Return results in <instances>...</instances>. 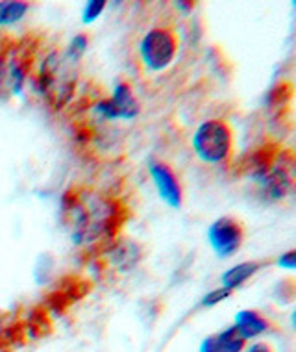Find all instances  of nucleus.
Masks as SVG:
<instances>
[{
	"instance_id": "dca6fc26",
	"label": "nucleus",
	"mask_w": 296,
	"mask_h": 352,
	"mask_svg": "<svg viewBox=\"0 0 296 352\" xmlns=\"http://www.w3.org/2000/svg\"><path fill=\"white\" fill-rule=\"evenodd\" d=\"M231 295L230 289H226V287H220V289H213V292H209L204 297V300H202V304L204 306H215V304H218L220 300H224V298H228Z\"/></svg>"
},
{
	"instance_id": "4468645a",
	"label": "nucleus",
	"mask_w": 296,
	"mask_h": 352,
	"mask_svg": "<svg viewBox=\"0 0 296 352\" xmlns=\"http://www.w3.org/2000/svg\"><path fill=\"white\" fill-rule=\"evenodd\" d=\"M213 338H215L218 352H241L244 349V340L237 334V330L234 327L224 330L220 334L213 336Z\"/></svg>"
},
{
	"instance_id": "7ed1b4c3",
	"label": "nucleus",
	"mask_w": 296,
	"mask_h": 352,
	"mask_svg": "<svg viewBox=\"0 0 296 352\" xmlns=\"http://www.w3.org/2000/svg\"><path fill=\"white\" fill-rule=\"evenodd\" d=\"M36 49L30 41L12 43L0 52V97L17 95L30 73Z\"/></svg>"
},
{
	"instance_id": "f03ea898",
	"label": "nucleus",
	"mask_w": 296,
	"mask_h": 352,
	"mask_svg": "<svg viewBox=\"0 0 296 352\" xmlns=\"http://www.w3.org/2000/svg\"><path fill=\"white\" fill-rule=\"evenodd\" d=\"M76 61L69 50L65 52H50L43 61L37 85L41 89L43 97L54 109H63L74 97L76 87Z\"/></svg>"
},
{
	"instance_id": "9d476101",
	"label": "nucleus",
	"mask_w": 296,
	"mask_h": 352,
	"mask_svg": "<svg viewBox=\"0 0 296 352\" xmlns=\"http://www.w3.org/2000/svg\"><path fill=\"white\" fill-rule=\"evenodd\" d=\"M234 328L237 330V334L247 341L250 338H255V336L265 334L266 330H269V321L261 316L260 311L242 310L236 316V324H234Z\"/></svg>"
},
{
	"instance_id": "ddd939ff",
	"label": "nucleus",
	"mask_w": 296,
	"mask_h": 352,
	"mask_svg": "<svg viewBox=\"0 0 296 352\" xmlns=\"http://www.w3.org/2000/svg\"><path fill=\"white\" fill-rule=\"evenodd\" d=\"M28 8L30 6L26 2H19V0H15V2H0V26L19 23L26 15Z\"/></svg>"
},
{
	"instance_id": "6e6552de",
	"label": "nucleus",
	"mask_w": 296,
	"mask_h": 352,
	"mask_svg": "<svg viewBox=\"0 0 296 352\" xmlns=\"http://www.w3.org/2000/svg\"><path fill=\"white\" fill-rule=\"evenodd\" d=\"M106 119H133L139 113V102L128 84H119L109 98H102L95 106Z\"/></svg>"
},
{
	"instance_id": "6ab92c4d",
	"label": "nucleus",
	"mask_w": 296,
	"mask_h": 352,
	"mask_svg": "<svg viewBox=\"0 0 296 352\" xmlns=\"http://www.w3.org/2000/svg\"><path fill=\"white\" fill-rule=\"evenodd\" d=\"M248 352H272V349L266 343H258V345L252 346Z\"/></svg>"
},
{
	"instance_id": "f8f14e48",
	"label": "nucleus",
	"mask_w": 296,
	"mask_h": 352,
	"mask_svg": "<svg viewBox=\"0 0 296 352\" xmlns=\"http://www.w3.org/2000/svg\"><path fill=\"white\" fill-rule=\"evenodd\" d=\"M260 261H244V263H239V265L231 267L230 271H226L223 274V287L230 289V292L236 289V287L244 284L248 278H252L260 271Z\"/></svg>"
},
{
	"instance_id": "1a4fd4ad",
	"label": "nucleus",
	"mask_w": 296,
	"mask_h": 352,
	"mask_svg": "<svg viewBox=\"0 0 296 352\" xmlns=\"http://www.w3.org/2000/svg\"><path fill=\"white\" fill-rule=\"evenodd\" d=\"M150 175L154 184H156L159 197L169 206L180 208L181 201H183V189H181V184L174 170L163 162H156V164L150 165Z\"/></svg>"
},
{
	"instance_id": "f3484780",
	"label": "nucleus",
	"mask_w": 296,
	"mask_h": 352,
	"mask_svg": "<svg viewBox=\"0 0 296 352\" xmlns=\"http://www.w3.org/2000/svg\"><path fill=\"white\" fill-rule=\"evenodd\" d=\"M278 263L282 265V267L295 269L296 267V252H295V250H289L287 254L280 256Z\"/></svg>"
},
{
	"instance_id": "20e7f679",
	"label": "nucleus",
	"mask_w": 296,
	"mask_h": 352,
	"mask_svg": "<svg viewBox=\"0 0 296 352\" xmlns=\"http://www.w3.org/2000/svg\"><path fill=\"white\" fill-rule=\"evenodd\" d=\"M231 143H234V135L230 124L220 119L202 122L193 138L194 152L207 164H220L223 160L228 158L231 152Z\"/></svg>"
},
{
	"instance_id": "39448f33",
	"label": "nucleus",
	"mask_w": 296,
	"mask_h": 352,
	"mask_svg": "<svg viewBox=\"0 0 296 352\" xmlns=\"http://www.w3.org/2000/svg\"><path fill=\"white\" fill-rule=\"evenodd\" d=\"M178 37L170 28H154L141 41V56L152 71H163L174 60Z\"/></svg>"
},
{
	"instance_id": "a211bd4d",
	"label": "nucleus",
	"mask_w": 296,
	"mask_h": 352,
	"mask_svg": "<svg viewBox=\"0 0 296 352\" xmlns=\"http://www.w3.org/2000/svg\"><path fill=\"white\" fill-rule=\"evenodd\" d=\"M200 352H218L215 338H207V340L202 343V346H200Z\"/></svg>"
},
{
	"instance_id": "2eb2a0df",
	"label": "nucleus",
	"mask_w": 296,
	"mask_h": 352,
	"mask_svg": "<svg viewBox=\"0 0 296 352\" xmlns=\"http://www.w3.org/2000/svg\"><path fill=\"white\" fill-rule=\"evenodd\" d=\"M104 8H106V2H102V0L87 2L84 10V23H93L95 19L100 17V13L104 12Z\"/></svg>"
},
{
	"instance_id": "f257e3e1",
	"label": "nucleus",
	"mask_w": 296,
	"mask_h": 352,
	"mask_svg": "<svg viewBox=\"0 0 296 352\" xmlns=\"http://www.w3.org/2000/svg\"><path fill=\"white\" fill-rule=\"evenodd\" d=\"M63 221L76 243H93L113 236L122 217L121 204L91 189H69L63 197Z\"/></svg>"
},
{
	"instance_id": "423d86ee",
	"label": "nucleus",
	"mask_w": 296,
	"mask_h": 352,
	"mask_svg": "<svg viewBox=\"0 0 296 352\" xmlns=\"http://www.w3.org/2000/svg\"><path fill=\"white\" fill-rule=\"evenodd\" d=\"M258 182H260L266 199H271V201L285 199L293 191V186H295V158H293V152L282 151L280 154H276V158L269 167V170L261 176Z\"/></svg>"
},
{
	"instance_id": "0eeeda50",
	"label": "nucleus",
	"mask_w": 296,
	"mask_h": 352,
	"mask_svg": "<svg viewBox=\"0 0 296 352\" xmlns=\"http://www.w3.org/2000/svg\"><path fill=\"white\" fill-rule=\"evenodd\" d=\"M207 239H209V245L215 250V254L220 258H228L241 249L242 241H244V226L241 221L234 217H220L209 226Z\"/></svg>"
},
{
	"instance_id": "9b49d317",
	"label": "nucleus",
	"mask_w": 296,
	"mask_h": 352,
	"mask_svg": "<svg viewBox=\"0 0 296 352\" xmlns=\"http://www.w3.org/2000/svg\"><path fill=\"white\" fill-rule=\"evenodd\" d=\"M141 247L132 239H121L109 250V260L115 263L119 269H132L141 260Z\"/></svg>"
}]
</instances>
